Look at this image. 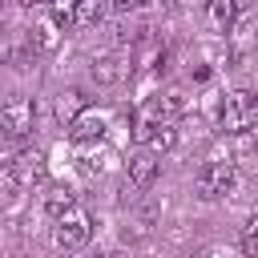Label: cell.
I'll return each instance as SVG.
<instances>
[{"label": "cell", "instance_id": "obj_3", "mask_svg": "<svg viewBox=\"0 0 258 258\" xmlns=\"http://www.w3.org/2000/svg\"><path fill=\"white\" fill-rule=\"evenodd\" d=\"M234 181H238V169H234V161H226V157H214V161H206L202 169H198V198H206V202H218V198H226L230 189H234Z\"/></svg>", "mask_w": 258, "mask_h": 258}, {"label": "cell", "instance_id": "obj_1", "mask_svg": "<svg viewBox=\"0 0 258 258\" xmlns=\"http://www.w3.org/2000/svg\"><path fill=\"white\" fill-rule=\"evenodd\" d=\"M44 169L48 165H44V153L40 149H20L0 169V194H28L32 185L44 181Z\"/></svg>", "mask_w": 258, "mask_h": 258}, {"label": "cell", "instance_id": "obj_4", "mask_svg": "<svg viewBox=\"0 0 258 258\" xmlns=\"http://www.w3.org/2000/svg\"><path fill=\"white\" fill-rule=\"evenodd\" d=\"M93 238V214L89 210H81V206H73L64 218H56V230H52V242L60 246V250H77V246H85Z\"/></svg>", "mask_w": 258, "mask_h": 258}, {"label": "cell", "instance_id": "obj_8", "mask_svg": "<svg viewBox=\"0 0 258 258\" xmlns=\"http://www.w3.org/2000/svg\"><path fill=\"white\" fill-rule=\"evenodd\" d=\"M157 173H161V161H157V153H153V149L133 153V157H129V165H125V177H129L137 189H149V185L157 181Z\"/></svg>", "mask_w": 258, "mask_h": 258}, {"label": "cell", "instance_id": "obj_11", "mask_svg": "<svg viewBox=\"0 0 258 258\" xmlns=\"http://www.w3.org/2000/svg\"><path fill=\"white\" fill-rule=\"evenodd\" d=\"M145 145H149L153 153H165V149H173V145H177V125H173V121H157Z\"/></svg>", "mask_w": 258, "mask_h": 258}, {"label": "cell", "instance_id": "obj_10", "mask_svg": "<svg viewBox=\"0 0 258 258\" xmlns=\"http://www.w3.org/2000/svg\"><path fill=\"white\" fill-rule=\"evenodd\" d=\"M73 206H77V194H73L69 185H52V189L44 194V214H48V218H64Z\"/></svg>", "mask_w": 258, "mask_h": 258}, {"label": "cell", "instance_id": "obj_7", "mask_svg": "<svg viewBox=\"0 0 258 258\" xmlns=\"http://www.w3.org/2000/svg\"><path fill=\"white\" fill-rule=\"evenodd\" d=\"M89 73L97 85H121L129 77V56L125 52H101V56H93Z\"/></svg>", "mask_w": 258, "mask_h": 258}, {"label": "cell", "instance_id": "obj_2", "mask_svg": "<svg viewBox=\"0 0 258 258\" xmlns=\"http://www.w3.org/2000/svg\"><path fill=\"white\" fill-rule=\"evenodd\" d=\"M218 125H222V133H230V137H238V133H246V129H258V89H238V93H230L226 105H222V113H218Z\"/></svg>", "mask_w": 258, "mask_h": 258}, {"label": "cell", "instance_id": "obj_6", "mask_svg": "<svg viewBox=\"0 0 258 258\" xmlns=\"http://www.w3.org/2000/svg\"><path fill=\"white\" fill-rule=\"evenodd\" d=\"M109 133V113L105 109H81L73 121H69V137L77 141V145H93V141H101Z\"/></svg>", "mask_w": 258, "mask_h": 258}, {"label": "cell", "instance_id": "obj_12", "mask_svg": "<svg viewBox=\"0 0 258 258\" xmlns=\"http://www.w3.org/2000/svg\"><path fill=\"white\" fill-rule=\"evenodd\" d=\"M101 12H105V0H77V16H73V24H97L101 20Z\"/></svg>", "mask_w": 258, "mask_h": 258}, {"label": "cell", "instance_id": "obj_13", "mask_svg": "<svg viewBox=\"0 0 258 258\" xmlns=\"http://www.w3.org/2000/svg\"><path fill=\"white\" fill-rule=\"evenodd\" d=\"M48 8H52V20H56L60 28H73V16H77V0H48Z\"/></svg>", "mask_w": 258, "mask_h": 258}, {"label": "cell", "instance_id": "obj_16", "mask_svg": "<svg viewBox=\"0 0 258 258\" xmlns=\"http://www.w3.org/2000/svg\"><path fill=\"white\" fill-rule=\"evenodd\" d=\"M0 56H8V40H4V32H0Z\"/></svg>", "mask_w": 258, "mask_h": 258}, {"label": "cell", "instance_id": "obj_9", "mask_svg": "<svg viewBox=\"0 0 258 258\" xmlns=\"http://www.w3.org/2000/svg\"><path fill=\"white\" fill-rule=\"evenodd\" d=\"M238 20V4L234 0H206V24L214 32H230Z\"/></svg>", "mask_w": 258, "mask_h": 258}, {"label": "cell", "instance_id": "obj_5", "mask_svg": "<svg viewBox=\"0 0 258 258\" xmlns=\"http://www.w3.org/2000/svg\"><path fill=\"white\" fill-rule=\"evenodd\" d=\"M36 121V105L28 97H8L0 105V137H28Z\"/></svg>", "mask_w": 258, "mask_h": 258}, {"label": "cell", "instance_id": "obj_14", "mask_svg": "<svg viewBox=\"0 0 258 258\" xmlns=\"http://www.w3.org/2000/svg\"><path fill=\"white\" fill-rule=\"evenodd\" d=\"M242 250L258 258V214H250V222L242 226Z\"/></svg>", "mask_w": 258, "mask_h": 258}, {"label": "cell", "instance_id": "obj_17", "mask_svg": "<svg viewBox=\"0 0 258 258\" xmlns=\"http://www.w3.org/2000/svg\"><path fill=\"white\" fill-rule=\"evenodd\" d=\"M20 4H24V8H32V4H48V0H20Z\"/></svg>", "mask_w": 258, "mask_h": 258}, {"label": "cell", "instance_id": "obj_15", "mask_svg": "<svg viewBox=\"0 0 258 258\" xmlns=\"http://www.w3.org/2000/svg\"><path fill=\"white\" fill-rule=\"evenodd\" d=\"M113 4H117L121 12H129V8H137V4H145V0H113Z\"/></svg>", "mask_w": 258, "mask_h": 258}]
</instances>
